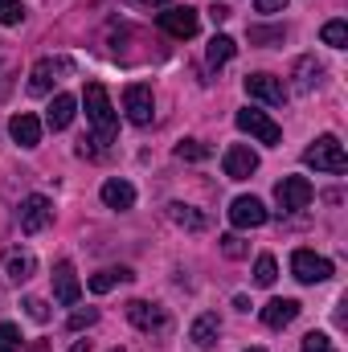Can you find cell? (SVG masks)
I'll use <instances>...</instances> for the list:
<instances>
[{"label":"cell","instance_id":"obj_1","mask_svg":"<svg viewBox=\"0 0 348 352\" xmlns=\"http://www.w3.org/2000/svg\"><path fill=\"white\" fill-rule=\"evenodd\" d=\"M83 102H87V119L90 127H94V144H115V131H119V115H115V107H111V94L102 82H87L83 90Z\"/></svg>","mask_w":348,"mask_h":352},{"label":"cell","instance_id":"obj_2","mask_svg":"<svg viewBox=\"0 0 348 352\" xmlns=\"http://www.w3.org/2000/svg\"><path fill=\"white\" fill-rule=\"evenodd\" d=\"M303 164L307 168H316V173H332L340 176L348 168V156H345V144L336 140V135H320L307 152H303Z\"/></svg>","mask_w":348,"mask_h":352},{"label":"cell","instance_id":"obj_3","mask_svg":"<svg viewBox=\"0 0 348 352\" xmlns=\"http://www.w3.org/2000/svg\"><path fill=\"white\" fill-rule=\"evenodd\" d=\"M234 123H238V131H246L250 140H259V144H279L283 140V127L266 115V111H254V107H246V111H238L234 115Z\"/></svg>","mask_w":348,"mask_h":352},{"label":"cell","instance_id":"obj_4","mask_svg":"<svg viewBox=\"0 0 348 352\" xmlns=\"http://www.w3.org/2000/svg\"><path fill=\"white\" fill-rule=\"evenodd\" d=\"M312 197H316V188H312V180H307V176H283V180L274 184V201H279V209H283V213L307 209V205H312Z\"/></svg>","mask_w":348,"mask_h":352},{"label":"cell","instance_id":"obj_5","mask_svg":"<svg viewBox=\"0 0 348 352\" xmlns=\"http://www.w3.org/2000/svg\"><path fill=\"white\" fill-rule=\"evenodd\" d=\"M291 274L303 283V287H316V283H328L332 278V263L316 250H295L291 254Z\"/></svg>","mask_w":348,"mask_h":352},{"label":"cell","instance_id":"obj_6","mask_svg":"<svg viewBox=\"0 0 348 352\" xmlns=\"http://www.w3.org/2000/svg\"><path fill=\"white\" fill-rule=\"evenodd\" d=\"M123 111H127V119H131L135 127H148V123H152V115H156L152 87H148V82H131V87L123 90Z\"/></svg>","mask_w":348,"mask_h":352},{"label":"cell","instance_id":"obj_7","mask_svg":"<svg viewBox=\"0 0 348 352\" xmlns=\"http://www.w3.org/2000/svg\"><path fill=\"white\" fill-rule=\"evenodd\" d=\"M50 221H54V201L41 192H29L21 201V234H41Z\"/></svg>","mask_w":348,"mask_h":352},{"label":"cell","instance_id":"obj_8","mask_svg":"<svg viewBox=\"0 0 348 352\" xmlns=\"http://www.w3.org/2000/svg\"><path fill=\"white\" fill-rule=\"evenodd\" d=\"M156 25H160L168 37H180V41H188V37H197V29H201V16H197V8L180 4V8H168V12H160V16H156Z\"/></svg>","mask_w":348,"mask_h":352},{"label":"cell","instance_id":"obj_9","mask_svg":"<svg viewBox=\"0 0 348 352\" xmlns=\"http://www.w3.org/2000/svg\"><path fill=\"white\" fill-rule=\"evenodd\" d=\"M266 205H262L259 197H234L230 201V226L234 230H259V226H266Z\"/></svg>","mask_w":348,"mask_h":352},{"label":"cell","instance_id":"obj_10","mask_svg":"<svg viewBox=\"0 0 348 352\" xmlns=\"http://www.w3.org/2000/svg\"><path fill=\"white\" fill-rule=\"evenodd\" d=\"M127 320L140 328V332H164L168 328V311L160 303H148V299H131L127 303Z\"/></svg>","mask_w":348,"mask_h":352},{"label":"cell","instance_id":"obj_11","mask_svg":"<svg viewBox=\"0 0 348 352\" xmlns=\"http://www.w3.org/2000/svg\"><path fill=\"white\" fill-rule=\"evenodd\" d=\"M74 66L66 62V58H41L33 70H29V90L33 94H45V90H54V82H62V74H70Z\"/></svg>","mask_w":348,"mask_h":352},{"label":"cell","instance_id":"obj_12","mask_svg":"<svg viewBox=\"0 0 348 352\" xmlns=\"http://www.w3.org/2000/svg\"><path fill=\"white\" fill-rule=\"evenodd\" d=\"M78 295H83L78 270H74L70 258H62V263L54 266V299H58L62 307H74V303H78Z\"/></svg>","mask_w":348,"mask_h":352},{"label":"cell","instance_id":"obj_13","mask_svg":"<svg viewBox=\"0 0 348 352\" xmlns=\"http://www.w3.org/2000/svg\"><path fill=\"white\" fill-rule=\"evenodd\" d=\"M221 168H226L230 180H250V176L259 173V152H250L246 144H234V148H226Z\"/></svg>","mask_w":348,"mask_h":352},{"label":"cell","instance_id":"obj_14","mask_svg":"<svg viewBox=\"0 0 348 352\" xmlns=\"http://www.w3.org/2000/svg\"><path fill=\"white\" fill-rule=\"evenodd\" d=\"M246 94L250 98H259V102H266V107H283L287 102V87L274 78V74H246Z\"/></svg>","mask_w":348,"mask_h":352},{"label":"cell","instance_id":"obj_15","mask_svg":"<svg viewBox=\"0 0 348 352\" xmlns=\"http://www.w3.org/2000/svg\"><path fill=\"white\" fill-rule=\"evenodd\" d=\"M8 135H12V144H21V148H37V144H41V119H37L33 111H17V115L8 119Z\"/></svg>","mask_w":348,"mask_h":352},{"label":"cell","instance_id":"obj_16","mask_svg":"<svg viewBox=\"0 0 348 352\" xmlns=\"http://www.w3.org/2000/svg\"><path fill=\"white\" fill-rule=\"evenodd\" d=\"M217 332H221V320H217V311H201L197 320H193V328H188V340H193V349H213V340H217Z\"/></svg>","mask_w":348,"mask_h":352},{"label":"cell","instance_id":"obj_17","mask_svg":"<svg viewBox=\"0 0 348 352\" xmlns=\"http://www.w3.org/2000/svg\"><path fill=\"white\" fill-rule=\"evenodd\" d=\"M299 311H303L299 299H270V303L262 307V324H266V328H287V324H295Z\"/></svg>","mask_w":348,"mask_h":352},{"label":"cell","instance_id":"obj_18","mask_svg":"<svg viewBox=\"0 0 348 352\" xmlns=\"http://www.w3.org/2000/svg\"><path fill=\"white\" fill-rule=\"evenodd\" d=\"M4 274H8L12 283H29V278L37 274L33 250H8V254H4Z\"/></svg>","mask_w":348,"mask_h":352},{"label":"cell","instance_id":"obj_19","mask_svg":"<svg viewBox=\"0 0 348 352\" xmlns=\"http://www.w3.org/2000/svg\"><path fill=\"white\" fill-rule=\"evenodd\" d=\"M74 111H78V98H74V94H54V102H50V115H45V123H50L54 131H66V127L74 123Z\"/></svg>","mask_w":348,"mask_h":352},{"label":"cell","instance_id":"obj_20","mask_svg":"<svg viewBox=\"0 0 348 352\" xmlns=\"http://www.w3.org/2000/svg\"><path fill=\"white\" fill-rule=\"evenodd\" d=\"M98 197H102L107 209H131V205H135V188H131L127 180H107V184L98 188Z\"/></svg>","mask_w":348,"mask_h":352},{"label":"cell","instance_id":"obj_21","mask_svg":"<svg viewBox=\"0 0 348 352\" xmlns=\"http://www.w3.org/2000/svg\"><path fill=\"white\" fill-rule=\"evenodd\" d=\"M127 278H135V274H131L127 266H107V270L90 274V283H87V287L94 291V295H107L111 287H119V283H127Z\"/></svg>","mask_w":348,"mask_h":352},{"label":"cell","instance_id":"obj_22","mask_svg":"<svg viewBox=\"0 0 348 352\" xmlns=\"http://www.w3.org/2000/svg\"><path fill=\"white\" fill-rule=\"evenodd\" d=\"M168 221L180 226V230H193V234H201V230H205V213H197L193 205H180V201L168 205Z\"/></svg>","mask_w":348,"mask_h":352},{"label":"cell","instance_id":"obj_23","mask_svg":"<svg viewBox=\"0 0 348 352\" xmlns=\"http://www.w3.org/2000/svg\"><path fill=\"white\" fill-rule=\"evenodd\" d=\"M234 54H238V41H234V37H226V33H217V37L209 41V50H205V58H209V66H213V70H217V66H226Z\"/></svg>","mask_w":348,"mask_h":352},{"label":"cell","instance_id":"obj_24","mask_svg":"<svg viewBox=\"0 0 348 352\" xmlns=\"http://www.w3.org/2000/svg\"><path fill=\"white\" fill-rule=\"evenodd\" d=\"M320 74H324V70L316 66V58H303V62L295 66V78H299V82H295V90H299V94H307L312 87H320Z\"/></svg>","mask_w":348,"mask_h":352},{"label":"cell","instance_id":"obj_25","mask_svg":"<svg viewBox=\"0 0 348 352\" xmlns=\"http://www.w3.org/2000/svg\"><path fill=\"white\" fill-rule=\"evenodd\" d=\"M320 37H324V45L345 50V45H348V25H345V21H328V25L320 29Z\"/></svg>","mask_w":348,"mask_h":352},{"label":"cell","instance_id":"obj_26","mask_svg":"<svg viewBox=\"0 0 348 352\" xmlns=\"http://www.w3.org/2000/svg\"><path fill=\"white\" fill-rule=\"evenodd\" d=\"M176 156H180V160H209L213 148L201 144V140H180V144H176Z\"/></svg>","mask_w":348,"mask_h":352},{"label":"cell","instance_id":"obj_27","mask_svg":"<svg viewBox=\"0 0 348 352\" xmlns=\"http://www.w3.org/2000/svg\"><path fill=\"white\" fill-rule=\"evenodd\" d=\"M279 278V263L270 258V254H259V263H254V283L259 287H270Z\"/></svg>","mask_w":348,"mask_h":352},{"label":"cell","instance_id":"obj_28","mask_svg":"<svg viewBox=\"0 0 348 352\" xmlns=\"http://www.w3.org/2000/svg\"><path fill=\"white\" fill-rule=\"evenodd\" d=\"M21 328L17 324H0V352H21Z\"/></svg>","mask_w":348,"mask_h":352},{"label":"cell","instance_id":"obj_29","mask_svg":"<svg viewBox=\"0 0 348 352\" xmlns=\"http://www.w3.org/2000/svg\"><path fill=\"white\" fill-rule=\"evenodd\" d=\"M25 21V4L21 0H0V25H21Z\"/></svg>","mask_w":348,"mask_h":352},{"label":"cell","instance_id":"obj_30","mask_svg":"<svg viewBox=\"0 0 348 352\" xmlns=\"http://www.w3.org/2000/svg\"><path fill=\"white\" fill-rule=\"evenodd\" d=\"M303 352H336V349H332V336H324V332H307V336H303Z\"/></svg>","mask_w":348,"mask_h":352},{"label":"cell","instance_id":"obj_31","mask_svg":"<svg viewBox=\"0 0 348 352\" xmlns=\"http://www.w3.org/2000/svg\"><path fill=\"white\" fill-rule=\"evenodd\" d=\"M221 254H226V258H242V254H246V242H242L238 234H226V238H221Z\"/></svg>","mask_w":348,"mask_h":352},{"label":"cell","instance_id":"obj_32","mask_svg":"<svg viewBox=\"0 0 348 352\" xmlns=\"http://www.w3.org/2000/svg\"><path fill=\"white\" fill-rule=\"evenodd\" d=\"M94 320H98V311H94V307H87V311H74V316H70V332H83V328H90V324H94Z\"/></svg>","mask_w":348,"mask_h":352},{"label":"cell","instance_id":"obj_33","mask_svg":"<svg viewBox=\"0 0 348 352\" xmlns=\"http://www.w3.org/2000/svg\"><path fill=\"white\" fill-rule=\"evenodd\" d=\"M25 307H29V316H33L37 324H45V320H50V307H45V299H25Z\"/></svg>","mask_w":348,"mask_h":352},{"label":"cell","instance_id":"obj_34","mask_svg":"<svg viewBox=\"0 0 348 352\" xmlns=\"http://www.w3.org/2000/svg\"><path fill=\"white\" fill-rule=\"evenodd\" d=\"M250 41H283V29H250Z\"/></svg>","mask_w":348,"mask_h":352},{"label":"cell","instance_id":"obj_35","mask_svg":"<svg viewBox=\"0 0 348 352\" xmlns=\"http://www.w3.org/2000/svg\"><path fill=\"white\" fill-rule=\"evenodd\" d=\"M254 8L266 12V16H274V12H283V8H287V0H254Z\"/></svg>","mask_w":348,"mask_h":352},{"label":"cell","instance_id":"obj_36","mask_svg":"<svg viewBox=\"0 0 348 352\" xmlns=\"http://www.w3.org/2000/svg\"><path fill=\"white\" fill-rule=\"evenodd\" d=\"M209 16H213V25H221V21L230 16V8H226V4H213V8H209Z\"/></svg>","mask_w":348,"mask_h":352},{"label":"cell","instance_id":"obj_37","mask_svg":"<svg viewBox=\"0 0 348 352\" xmlns=\"http://www.w3.org/2000/svg\"><path fill=\"white\" fill-rule=\"evenodd\" d=\"M70 352H90V340H74V349Z\"/></svg>","mask_w":348,"mask_h":352},{"label":"cell","instance_id":"obj_38","mask_svg":"<svg viewBox=\"0 0 348 352\" xmlns=\"http://www.w3.org/2000/svg\"><path fill=\"white\" fill-rule=\"evenodd\" d=\"M144 4H168V0H144Z\"/></svg>","mask_w":348,"mask_h":352},{"label":"cell","instance_id":"obj_39","mask_svg":"<svg viewBox=\"0 0 348 352\" xmlns=\"http://www.w3.org/2000/svg\"><path fill=\"white\" fill-rule=\"evenodd\" d=\"M246 352H262V349H246Z\"/></svg>","mask_w":348,"mask_h":352},{"label":"cell","instance_id":"obj_40","mask_svg":"<svg viewBox=\"0 0 348 352\" xmlns=\"http://www.w3.org/2000/svg\"><path fill=\"white\" fill-rule=\"evenodd\" d=\"M111 352H123V349H111Z\"/></svg>","mask_w":348,"mask_h":352}]
</instances>
